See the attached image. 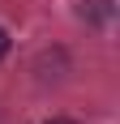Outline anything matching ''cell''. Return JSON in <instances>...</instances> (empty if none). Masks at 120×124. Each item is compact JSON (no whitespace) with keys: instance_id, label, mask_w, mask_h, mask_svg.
Wrapping results in <instances>:
<instances>
[{"instance_id":"obj_2","label":"cell","mask_w":120,"mask_h":124,"mask_svg":"<svg viewBox=\"0 0 120 124\" xmlns=\"http://www.w3.org/2000/svg\"><path fill=\"white\" fill-rule=\"evenodd\" d=\"M9 47H13V39H9V30H4V26H0V60H4V56H9Z\"/></svg>"},{"instance_id":"obj_1","label":"cell","mask_w":120,"mask_h":124,"mask_svg":"<svg viewBox=\"0 0 120 124\" xmlns=\"http://www.w3.org/2000/svg\"><path fill=\"white\" fill-rule=\"evenodd\" d=\"M82 17L107 22V17H111V0H86V4H82Z\"/></svg>"},{"instance_id":"obj_3","label":"cell","mask_w":120,"mask_h":124,"mask_svg":"<svg viewBox=\"0 0 120 124\" xmlns=\"http://www.w3.org/2000/svg\"><path fill=\"white\" fill-rule=\"evenodd\" d=\"M43 124H77V120H69V116H51V120H43Z\"/></svg>"}]
</instances>
